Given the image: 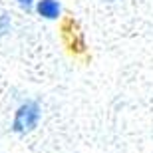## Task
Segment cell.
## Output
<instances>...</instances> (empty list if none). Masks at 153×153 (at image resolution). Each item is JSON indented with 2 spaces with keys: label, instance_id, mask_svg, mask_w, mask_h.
I'll use <instances>...</instances> for the list:
<instances>
[{
  "label": "cell",
  "instance_id": "6da1fadb",
  "mask_svg": "<svg viewBox=\"0 0 153 153\" xmlns=\"http://www.w3.org/2000/svg\"><path fill=\"white\" fill-rule=\"evenodd\" d=\"M40 115H42V111H40L38 102L28 100L26 103H22L16 109V115H14V121H12V129L16 133H28L38 125Z\"/></svg>",
  "mask_w": 153,
  "mask_h": 153
},
{
  "label": "cell",
  "instance_id": "277c9868",
  "mask_svg": "<svg viewBox=\"0 0 153 153\" xmlns=\"http://www.w3.org/2000/svg\"><path fill=\"white\" fill-rule=\"evenodd\" d=\"M16 2H18V6H20L22 10H26V12H30L32 6H34V0H16Z\"/></svg>",
  "mask_w": 153,
  "mask_h": 153
},
{
  "label": "cell",
  "instance_id": "3957f363",
  "mask_svg": "<svg viewBox=\"0 0 153 153\" xmlns=\"http://www.w3.org/2000/svg\"><path fill=\"white\" fill-rule=\"evenodd\" d=\"M10 30V18L6 12H0V36H4Z\"/></svg>",
  "mask_w": 153,
  "mask_h": 153
},
{
  "label": "cell",
  "instance_id": "5b68a950",
  "mask_svg": "<svg viewBox=\"0 0 153 153\" xmlns=\"http://www.w3.org/2000/svg\"><path fill=\"white\" fill-rule=\"evenodd\" d=\"M102 2H115V0H102Z\"/></svg>",
  "mask_w": 153,
  "mask_h": 153
},
{
  "label": "cell",
  "instance_id": "7a4b0ae2",
  "mask_svg": "<svg viewBox=\"0 0 153 153\" xmlns=\"http://www.w3.org/2000/svg\"><path fill=\"white\" fill-rule=\"evenodd\" d=\"M36 8H38V14L46 20H56L62 12V6L58 0H38Z\"/></svg>",
  "mask_w": 153,
  "mask_h": 153
}]
</instances>
